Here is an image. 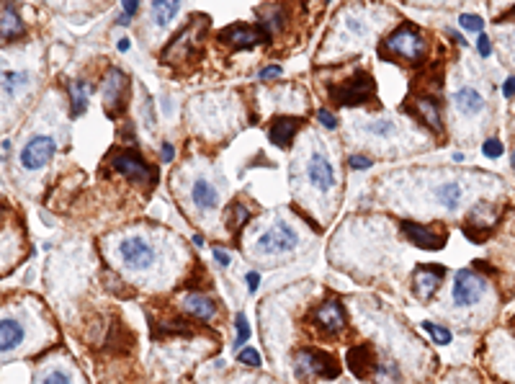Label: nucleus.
I'll list each match as a JSON object with an SVG mask.
<instances>
[{
  "label": "nucleus",
  "mask_w": 515,
  "mask_h": 384,
  "mask_svg": "<svg viewBox=\"0 0 515 384\" xmlns=\"http://www.w3.org/2000/svg\"><path fill=\"white\" fill-rule=\"evenodd\" d=\"M482 152L487 157H500L502 155V142L500 140H485V145H482Z\"/></svg>",
  "instance_id": "c9c22d12"
},
{
  "label": "nucleus",
  "mask_w": 515,
  "mask_h": 384,
  "mask_svg": "<svg viewBox=\"0 0 515 384\" xmlns=\"http://www.w3.org/2000/svg\"><path fill=\"white\" fill-rule=\"evenodd\" d=\"M263 26L258 31L250 29V26H242V23H237V26H227L222 34H219V39L227 44H232V47H237V50H250V47H255L258 42H268V36L263 34Z\"/></svg>",
  "instance_id": "ddd939ff"
},
{
  "label": "nucleus",
  "mask_w": 515,
  "mask_h": 384,
  "mask_svg": "<svg viewBox=\"0 0 515 384\" xmlns=\"http://www.w3.org/2000/svg\"><path fill=\"white\" fill-rule=\"evenodd\" d=\"M88 96H91V91H88V83L85 80H75L70 86V103H72V116H80L85 114V108H88Z\"/></svg>",
  "instance_id": "393cba45"
},
{
  "label": "nucleus",
  "mask_w": 515,
  "mask_h": 384,
  "mask_svg": "<svg viewBox=\"0 0 515 384\" xmlns=\"http://www.w3.org/2000/svg\"><path fill=\"white\" fill-rule=\"evenodd\" d=\"M119 50H121V52H127V50H129V42H127V39H121V42H119Z\"/></svg>",
  "instance_id": "09e8293b"
},
{
  "label": "nucleus",
  "mask_w": 515,
  "mask_h": 384,
  "mask_svg": "<svg viewBox=\"0 0 515 384\" xmlns=\"http://www.w3.org/2000/svg\"><path fill=\"white\" fill-rule=\"evenodd\" d=\"M299 245V232L294 227H289L286 222H278L276 227H271L266 235L258 237L255 242V250L258 253H268V256H276V253H289Z\"/></svg>",
  "instance_id": "20e7f679"
},
{
  "label": "nucleus",
  "mask_w": 515,
  "mask_h": 384,
  "mask_svg": "<svg viewBox=\"0 0 515 384\" xmlns=\"http://www.w3.org/2000/svg\"><path fill=\"white\" fill-rule=\"evenodd\" d=\"M379 55L389 60H404V62H420L425 57V39L415 26H400L387 36V42L381 44Z\"/></svg>",
  "instance_id": "f257e3e1"
},
{
  "label": "nucleus",
  "mask_w": 515,
  "mask_h": 384,
  "mask_svg": "<svg viewBox=\"0 0 515 384\" xmlns=\"http://www.w3.org/2000/svg\"><path fill=\"white\" fill-rule=\"evenodd\" d=\"M317 121L322 124V127H327V129H335V127H338L335 116H332L330 111H325V108H319V111H317Z\"/></svg>",
  "instance_id": "58836bf2"
},
{
  "label": "nucleus",
  "mask_w": 515,
  "mask_h": 384,
  "mask_svg": "<svg viewBox=\"0 0 515 384\" xmlns=\"http://www.w3.org/2000/svg\"><path fill=\"white\" fill-rule=\"evenodd\" d=\"M297 132H299V119H294V116H278V119L271 121L268 140L276 147H289V142L294 140Z\"/></svg>",
  "instance_id": "dca6fc26"
},
{
  "label": "nucleus",
  "mask_w": 515,
  "mask_h": 384,
  "mask_svg": "<svg viewBox=\"0 0 515 384\" xmlns=\"http://www.w3.org/2000/svg\"><path fill=\"white\" fill-rule=\"evenodd\" d=\"M443 273L446 269L436 264H428V266H420L415 273V292L420 299H431L433 294L438 292V286L443 284Z\"/></svg>",
  "instance_id": "4468645a"
},
{
  "label": "nucleus",
  "mask_w": 515,
  "mask_h": 384,
  "mask_svg": "<svg viewBox=\"0 0 515 384\" xmlns=\"http://www.w3.org/2000/svg\"><path fill=\"white\" fill-rule=\"evenodd\" d=\"M374 80L371 75L363 70H358L356 75H351L348 80H343L340 86L332 88V101L340 103V106H361V103H368V101L374 98Z\"/></svg>",
  "instance_id": "f03ea898"
},
{
  "label": "nucleus",
  "mask_w": 515,
  "mask_h": 384,
  "mask_svg": "<svg viewBox=\"0 0 515 384\" xmlns=\"http://www.w3.org/2000/svg\"><path fill=\"white\" fill-rule=\"evenodd\" d=\"M119 253H121V261L135 271L149 269L152 261H155V248H152L142 235H132V237H127V240H121Z\"/></svg>",
  "instance_id": "423d86ee"
},
{
  "label": "nucleus",
  "mask_w": 515,
  "mask_h": 384,
  "mask_svg": "<svg viewBox=\"0 0 515 384\" xmlns=\"http://www.w3.org/2000/svg\"><path fill=\"white\" fill-rule=\"evenodd\" d=\"M0 26H3V31H0V34H3V42H13V39L23 36V31H26V26H23V21L18 18L16 8L11 6V3H6V6H3Z\"/></svg>",
  "instance_id": "4be33fe9"
},
{
  "label": "nucleus",
  "mask_w": 515,
  "mask_h": 384,
  "mask_svg": "<svg viewBox=\"0 0 515 384\" xmlns=\"http://www.w3.org/2000/svg\"><path fill=\"white\" fill-rule=\"evenodd\" d=\"M55 152H57V145L52 137H44V135L31 137L21 152V165L26 171H39V168H44V165L50 163Z\"/></svg>",
  "instance_id": "6e6552de"
},
{
  "label": "nucleus",
  "mask_w": 515,
  "mask_h": 384,
  "mask_svg": "<svg viewBox=\"0 0 515 384\" xmlns=\"http://www.w3.org/2000/svg\"><path fill=\"white\" fill-rule=\"evenodd\" d=\"M247 286H250V292H258V286H261V276H258L255 271L247 273Z\"/></svg>",
  "instance_id": "c03bdc74"
},
{
  "label": "nucleus",
  "mask_w": 515,
  "mask_h": 384,
  "mask_svg": "<svg viewBox=\"0 0 515 384\" xmlns=\"http://www.w3.org/2000/svg\"><path fill=\"white\" fill-rule=\"evenodd\" d=\"M127 88H129V80L119 67L108 70L106 80H103V106H106V111L111 116L121 114L124 106H127V98H129Z\"/></svg>",
  "instance_id": "39448f33"
},
{
  "label": "nucleus",
  "mask_w": 515,
  "mask_h": 384,
  "mask_svg": "<svg viewBox=\"0 0 515 384\" xmlns=\"http://www.w3.org/2000/svg\"><path fill=\"white\" fill-rule=\"evenodd\" d=\"M307 176H310L312 186L319 188V191H330L332 186H335V168H332V163L322 155V152H315V155L310 157V163H307Z\"/></svg>",
  "instance_id": "9b49d317"
},
{
  "label": "nucleus",
  "mask_w": 515,
  "mask_h": 384,
  "mask_svg": "<svg viewBox=\"0 0 515 384\" xmlns=\"http://www.w3.org/2000/svg\"><path fill=\"white\" fill-rule=\"evenodd\" d=\"M351 168H356V171H366V168H371V160L363 155H353L351 157Z\"/></svg>",
  "instance_id": "a19ab883"
},
{
  "label": "nucleus",
  "mask_w": 515,
  "mask_h": 384,
  "mask_svg": "<svg viewBox=\"0 0 515 384\" xmlns=\"http://www.w3.org/2000/svg\"><path fill=\"white\" fill-rule=\"evenodd\" d=\"M111 165H113V171L116 173H121V176H127V178H132L135 183H152L155 181V171L149 168L145 160H142L140 155H135V152H119V155L113 157L111 160Z\"/></svg>",
  "instance_id": "1a4fd4ad"
},
{
  "label": "nucleus",
  "mask_w": 515,
  "mask_h": 384,
  "mask_svg": "<svg viewBox=\"0 0 515 384\" xmlns=\"http://www.w3.org/2000/svg\"><path fill=\"white\" fill-rule=\"evenodd\" d=\"M173 155H176V152H173V145L165 142V145H163V160H165V163H168V160H173Z\"/></svg>",
  "instance_id": "49530a36"
},
{
  "label": "nucleus",
  "mask_w": 515,
  "mask_h": 384,
  "mask_svg": "<svg viewBox=\"0 0 515 384\" xmlns=\"http://www.w3.org/2000/svg\"><path fill=\"white\" fill-rule=\"evenodd\" d=\"M477 52H480L482 57H489V55H492V42H489V36L482 34L480 39H477Z\"/></svg>",
  "instance_id": "ea45409f"
},
{
  "label": "nucleus",
  "mask_w": 515,
  "mask_h": 384,
  "mask_svg": "<svg viewBox=\"0 0 515 384\" xmlns=\"http://www.w3.org/2000/svg\"><path fill=\"white\" fill-rule=\"evenodd\" d=\"M250 217H253V214H250V209H247L242 201H237V204H232V207H230V212H227V230L237 235V232L245 227V222H250Z\"/></svg>",
  "instance_id": "a878e982"
},
{
  "label": "nucleus",
  "mask_w": 515,
  "mask_h": 384,
  "mask_svg": "<svg viewBox=\"0 0 515 384\" xmlns=\"http://www.w3.org/2000/svg\"><path fill=\"white\" fill-rule=\"evenodd\" d=\"M348 366L356 377L366 379L374 377L376 366H379V358L374 356V349L371 346H356V349L348 351Z\"/></svg>",
  "instance_id": "2eb2a0df"
},
{
  "label": "nucleus",
  "mask_w": 515,
  "mask_h": 384,
  "mask_svg": "<svg viewBox=\"0 0 515 384\" xmlns=\"http://www.w3.org/2000/svg\"><path fill=\"white\" fill-rule=\"evenodd\" d=\"M26 80H28V75H23V72L3 70V93H6V98L16 96V93H18V88L26 86Z\"/></svg>",
  "instance_id": "bb28decb"
},
{
  "label": "nucleus",
  "mask_w": 515,
  "mask_h": 384,
  "mask_svg": "<svg viewBox=\"0 0 515 384\" xmlns=\"http://www.w3.org/2000/svg\"><path fill=\"white\" fill-rule=\"evenodd\" d=\"M214 258H217L222 266H230V256H227L225 250H214Z\"/></svg>",
  "instance_id": "a18cd8bd"
},
{
  "label": "nucleus",
  "mask_w": 515,
  "mask_h": 384,
  "mask_svg": "<svg viewBox=\"0 0 515 384\" xmlns=\"http://www.w3.org/2000/svg\"><path fill=\"white\" fill-rule=\"evenodd\" d=\"M346 23H348V26H351L353 34H366V23L358 21V18H353V16H351V18H348Z\"/></svg>",
  "instance_id": "79ce46f5"
},
{
  "label": "nucleus",
  "mask_w": 515,
  "mask_h": 384,
  "mask_svg": "<svg viewBox=\"0 0 515 384\" xmlns=\"http://www.w3.org/2000/svg\"><path fill=\"white\" fill-rule=\"evenodd\" d=\"M217 188H214L206 178H196L193 181V186H191V201L196 204L198 209H204V212H209V209L217 207Z\"/></svg>",
  "instance_id": "412c9836"
},
{
  "label": "nucleus",
  "mask_w": 515,
  "mask_h": 384,
  "mask_svg": "<svg viewBox=\"0 0 515 384\" xmlns=\"http://www.w3.org/2000/svg\"><path fill=\"white\" fill-rule=\"evenodd\" d=\"M23 341V325L16 317H3L0 320V349L3 356H8L11 351L18 349V343Z\"/></svg>",
  "instance_id": "a211bd4d"
},
{
  "label": "nucleus",
  "mask_w": 515,
  "mask_h": 384,
  "mask_svg": "<svg viewBox=\"0 0 515 384\" xmlns=\"http://www.w3.org/2000/svg\"><path fill=\"white\" fill-rule=\"evenodd\" d=\"M374 379L376 384H400V369H397L395 363H379L374 371Z\"/></svg>",
  "instance_id": "c85d7f7f"
},
{
  "label": "nucleus",
  "mask_w": 515,
  "mask_h": 384,
  "mask_svg": "<svg viewBox=\"0 0 515 384\" xmlns=\"http://www.w3.org/2000/svg\"><path fill=\"white\" fill-rule=\"evenodd\" d=\"M178 8H181V0H152V3H149V13H152V21H155L160 29H165V26L173 23Z\"/></svg>",
  "instance_id": "5701e85b"
},
{
  "label": "nucleus",
  "mask_w": 515,
  "mask_h": 384,
  "mask_svg": "<svg viewBox=\"0 0 515 384\" xmlns=\"http://www.w3.org/2000/svg\"><path fill=\"white\" fill-rule=\"evenodd\" d=\"M459 26L464 31H474V34H477V31L485 29V21H482L480 16H474V13H461L459 16Z\"/></svg>",
  "instance_id": "7c9ffc66"
},
{
  "label": "nucleus",
  "mask_w": 515,
  "mask_h": 384,
  "mask_svg": "<svg viewBox=\"0 0 515 384\" xmlns=\"http://www.w3.org/2000/svg\"><path fill=\"white\" fill-rule=\"evenodd\" d=\"M273 78H281V64H268V67H263L258 72V80H273Z\"/></svg>",
  "instance_id": "4c0bfd02"
},
{
  "label": "nucleus",
  "mask_w": 515,
  "mask_h": 384,
  "mask_svg": "<svg viewBox=\"0 0 515 384\" xmlns=\"http://www.w3.org/2000/svg\"><path fill=\"white\" fill-rule=\"evenodd\" d=\"M510 163H513V171H515V152H513V160H510Z\"/></svg>",
  "instance_id": "8fccbe9b"
},
{
  "label": "nucleus",
  "mask_w": 515,
  "mask_h": 384,
  "mask_svg": "<svg viewBox=\"0 0 515 384\" xmlns=\"http://www.w3.org/2000/svg\"><path fill=\"white\" fill-rule=\"evenodd\" d=\"M453 106H456V111L464 116H477V114H482V108H485V98H482L480 91L464 86L453 93Z\"/></svg>",
  "instance_id": "f3484780"
},
{
  "label": "nucleus",
  "mask_w": 515,
  "mask_h": 384,
  "mask_svg": "<svg viewBox=\"0 0 515 384\" xmlns=\"http://www.w3.org/2000/svg\"><path fill=\"white\" fill-rule=\"evenodd\" d=\"M42 384H72V379L62 369H52L47 371V377L42 379Z\"/></svg>",
  "instance_id": "72a5a7b5"
},
{
  "label": "nucleus",
  "mask_w": 515,
  "mask_h": 384,
  "mask_svg": "<svg viewBox=\"0 0 515 384\" xmlns=\"http://www.w3.org/2000/svg\"><path fill=\"white\" fill-rule=\"evenodd\" d=\"M485 294V278L474 271H459L453 281V305L456 307H472L477 305Z\"/></svg>",
  "instance_id": "0eeeda50"
},
{
  "label": "nucleus",
  "mask_w": 515,
  "mask_h": 384,
  "mask_svg": "<svg viewBox=\"0 0 515 384\" xmlns=\"http://www.w3.org/2000/svg\"><path fill=\"white\" fill-rule=\"evenodd\" d=\"M423 330L425 333H431L436 343H443V346L451 343V333H448L446 327H438V325H433V322H423Z\"/></svg>",
  "instance_id": "2f4dec72"
},
{
  "label": "nucleus",
  "mask_w": 515,
  "mask_h": 384,
  "mask_svg": "<svg viewBox=\"0 0 515 384\" xmlns=\"http://www.w3.org/2000/svg\"><path fill=\"white\" fill-rule=\"evenodd\" d=\"M152 330H155L157 338H168V335H188L191 333V327L181 320H160Z\"/></svg>",
  "instance_id": "cd10ccee"
},
{
  "label": "nucleus",
  "mask_w": 515,
  "mask_h": 384,
  "mask_svg": "<svg viewBox=\"0 0 515 384\" xmlns=\"http://www.w3.org/2000/svg\"><path fill=\"white\" fill-rule=\"evenodd\" d=\"M402 232L407 235V240L417 248H425V250H441L448 240L446 235V230H431V227H420L415 222H402Z\"/></svg>",
  "instance_id": "9d476101"
},
{
  "label": "nucleus",
  "mask_w": 515,
  "mask_h": 384,
  "mask_svg": "<svg viewBox=\"0 0 515 384\" xmlns=\"http://www.w3.org/2000/svg\"><path fill=\"white\" fill-rule=\"evenodd\" d=\"M294 374L299 379L307 377V374H315V377H322V379H338L340 369L332 356L304 349L294 356Z\"/></svg>",
  "instance_id": "7ed1b4c3"
},
{
  "label": "nucleus",
  "mask_w": 515,
  "mask_h": 384,
  "mask_svg": "<svg viewBox=\"0 0 515 384\" xmlns=\"http://www.w3.org/2000/svg\"><path fill=\"white\" fill-rule=\"evenodd\" d=\"M237 361L245 363V366H261V356H258V351H253V349H242L240 354H237Z\"/></svg>",
  "instance_id": "f704fd0d"
},
{
  "label": "nucleus",
  "mask_w": 515,
  "mask_h": 384,
  "mask_svg": "<svg viewBox=\"0 0 515 384\" xmlns=\"http://www.w3.org/2000/svg\"><path fill=\"white\" fill-rule=\"evenodd\" d=\"M368 132H371V135H376V137H392L397 132V124L392 119H387V116H384V119L371 121V124H368Z\"/></svg>",
  "instance_id": "c756f323"
},
{
  "label": "nucleus",
  "mask_w": 515,
  "mask_h": 384,
  "mask_svg": "<svg viewBox=\"0 0 515 384\" xmlns=\"http://www.w3.org/2000/svg\"><path fill=\"white\" fill-rule=\"evenodd\" d=\"M502 44H508L510 55H513V60H515V34H510L508 39H502Z\"/></svg>",
  "instance_id": "de8ad7c7"
},
{
  "label": "nucleus",
  "mask_w": 515,
  "mask_h": 384,
  "mask_svg": "<svg viewBox=\"0 0 515 384\" xmlns=\"http://www.w3.org/2000/svg\"><path fill=\"white\" fill-rule=\"evenodd\" d=\"M438 201L443 204V209H448V212H456L461 204V196H464V188H461V183H456V181H448V183L438 186Z\"/></svg>",
  "instance_id": "b1692460"
},
{
  "label": "nucleus",
  "mask_w": 515,
  "mask_h": 384,
  "mask_svg": "<svg viewBox=\"0 0 515 384\" xmlns=\"http://www.w3.org/2000/svg\"><path fill=\"white\" fill-rule=\"evenodd\" d=\"M502 96H505V98H513L515 96V78H508L502 83Z\"/></svg>",
  "instance_id": "37998d69"
},
{
  "label": "nucleus",
  "mask_w": 515,
  "mask_h": 384,
  "mask_svg": "<svg viewBox=\"0 0 515 384\" xmlns=\"http://www.w3.org/2000/svg\"><path fill=\"white\" fill-rule=\"evenodd\" d=\"M183 310L191 317H198V320H214V315H217V305L204 294H186Z\"/></svg>",
  "instance_id": "aec40b11"
},
{
  "label": "nucleus",
  "mask_w": 515,
  "mask_h": 384,
  "mask_svg": "<svg viewBox=\"0 0 515 384\" xmlns=\"http://www.w3.org/2000/svg\"><path fill=\"white\" fill-rule=\"evenodd\" d=\"M234 325H237V343H245L247 338H250V325H247L245 315H237Z\"/></svg>",
  "instance_id": "e433bc0d"
},
{
  "label": "nucleus",
  "mask_w": 515,
  "mask_h": 384,
  "mask_svg": "<svg viewBox=\"0 0 515 384\" xmlns=\"http://www.w3.org/2000/svg\"><path fill=\"white\" fill-rule=\"evenodd\" d=\"M415 111H417V116L423 119V124H428L433 132H443L441 106H438L436 98H431V96H420V98L415 101Z\"/></svg>",
  "instance_id": "6ab92c4d"
},
{
  "label": "nucleus",
  "mask_w": 515,
  "mask_h": 384,
  "mask_svg": "<svg viewBox=\"0 0 515 384\" xmlns=\"http://www.w3.org/2000/svg\"><path fill=\"white\" fill-rule=\"evenodd\" d=\"M315 322H317L319 330H322V333H327V335L340 333V330H343V325H346V312H343V305H340L338 299H327L325 305L317 310V315H315Z\"/></svg>",
  "instance_id": "f8f14e48"
},
{
  "label": "nucleus",
  "mask_w": 515,
  "mask_h": 384,
  "mask_svg": "<svg viewBox=\"0 0 515 384\" xmlns=\"http://www.w3.org/2000/svg\"><path fill=\"white\" fill-rule=\"evenodd\" d=\"M137 11H140V0H124V13L116 18L119 23H129L132 18L137 16Z\"/></svg>",
  "instance_id": "473e14b6"
}]
</instances>
